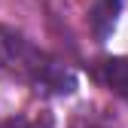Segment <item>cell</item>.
<instances>
[{"instance_id":"1","label":"cell","mask_w":128,"mask_h":128,"mask_svg":"<svg viewBox=\"0 0 128 128\" xmlns=\"http://www.w3.org/2000/svg\"><path fill=\"white\" fill-rule=\"evenodd\" d=\"M0 73L43 94H70L76 88V76L70 67L34 46L22 30L6 24H0Z\"/></svg>"},{"instance_id":"2","label":"cell","mask_w":128,"mask_h":128,"mask_svg":"<svg viewBox=\"0 0 128 128\" xmlns=\"http://www.w3.org/2000/svg\"><path fill=\"white\" fill-rule=\"evenodd\" d=\"M94 76H98L101 82H104L110 92H113V94H119L122 101H128V58L113 55V58L98 61Z\"/></svg>"},{"instance_id":"3","label":"cell","mask_w":128,"mask_h":128,"mask_svg":"<svg viewBox=\"0 0 128 128\" xmlns=\"http://www.w3.org/2000/svg\"><path fill=\"white\" fill-rule=\"evenodd\" d=\"M119 9H122V0H92V6H88V24L94 30V37H98V43H104L110 37V30L116 28Z\"/></svg>"},{"instance_id":"4","label":"cell","mask_w":128,"mask_h":128,"mask_svg":"<svg viewBox=\"0 0 128 128\" xmlns=\"http://www.w3.org/2000/svg\"><path fill=\"white\" fill-rule=\"evenodd\" d=\"M67 128H119V122L101 107H79L76 113L70 116V125Z\"/></svg>"}]
</instances>
